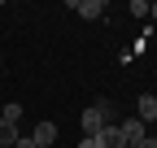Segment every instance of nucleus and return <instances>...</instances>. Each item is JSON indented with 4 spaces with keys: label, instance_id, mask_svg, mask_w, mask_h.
Wrapping results in <instances>:
<instances>
[{
    "label": "nucleus",
    "instance_id": "39448f33",
    "mask_svg": "<svg viewBox=\"0 0 157 148\" xmlns=\"http://www.w3.org/2000/svg\"><path fill=\"white\" fill-rule=\"evenodd\" d=\"M135 118H140L144 126H148V122H157V96H153V91H144V96L135 100Z\"/></svg>",
    "mask_w": 157,
    "mask_h": 148
},
{
    "label": "nucleus",
    "instance_id": "20e7f679",
    "mask_svg": "<svg viewBox=\"0 0 157 148\" xmlns=\"http://www.w3.org/2000/svg\"><path fill=\"white\" fill-rule=\"evenodd\" d=\"M31 144H35V148H52V144H57V122H35Z\"/></svg>",
    "mask_w": 157,
    "mask_h": 148
},
{
    "label": "nucleus",
    "instance_id": "6e6552de",
    "mask_svg": "<svg viewBox=\"0 0 157 148\" xmlns=\"http://www.w3.org/2000/svg\"><path fill=\"white\" fill-rule=\"evenodd\" d=\"M0 118H5V122H17V126H22V105H17V100H9L5 109H0Z\"/></svg>",
    "mask_w": 157,
    "mask_h": 148
},
{
    "label": "nucleus",
    "instance_id": "f257e3e1",
    "mask_svg": "<svg viewBox=\"0 0 157 148\" xmlns=\"http://www.w3.org/2000/svg\"><path fill=\"white\" fill-rule=\"evenodd\" d=\"M78 126H83V139H96V135H101V131H105L109 122H105V113H101V109L92 105V109H83V118H78Z\"/></svg>",
    "mask_w": 157,
    "mask_h": 148
},
{
    "label": "nucleus",
    "instance_id": "7ed1b4c3",
    "mask_svg": "<svg viewBox=\"0 0 157 148\" xmlns=\"http://www.w3.org/2000/svg\"><path fill=\"white\" fill-rule=\"evenodd\" d=\"M118 131H122V144H127V148H135V144H140V139L148 135L140 118H127V122H118Z\"/></svg>",
    "mask_w": 157,
    "mask_h": 148
},
{
    "label": "nucleus",
    "instance_id": "0eeeda50",
    "mask_svg": "<svg viewBox=\"0 0 157 148\" xmlns=\"http://www.w3.org/2000/svg\"><path fill=\"white\" fill-rule=\"evenodd\" d=\"M17 139H22V131H17V122H5V118H0V148H13Z\"/></svg>",
    "mask_w": 157,
    "mask_h": 148
},
{
    "label": "nucleus",
    "instance_id": "f8f14e48",
    "mask_svg": "<svg viewBox=\"0 0 157 148\" xmlns=\"http://www.w3.org/2000/svg\"><path fill=\"white\" fill-rule=\"evenodd\" d=\"M78 148H96V139H83V144H78Z\"/></svg>",
    "mask_w": 157,
    "mask_h": 148
},
{
    "label": "nucleus",
    "instance_id": "f03ea898",
    "mask_svg": "<svg viewBox=\"0 0 157 148\" xmlns=\"http://www.w3.org/2000/svg\"><path fill=\"white\" fill-rule=\"evenodd\" d=\"M70 9L78 17H87V22H101L105 17V0H70Z\"/></svg>",
    "mask_w": 157,
    "mask_h": 148
},
{
    "label": "nucleus",
    "instance_id": "1a4fd4ad",
    "mask_svg": "<svg viewBox=\"0 0 157 148\" xmlns=\"http://www.w3.org/2000/svg\"><path fill=\"white\" fill-rule=\"evenodd\" d=\"M131 13L135 17H148V0H131Z\"/></svg>",
    "mask_w": 157,
    "mask_h": 148
},
{
    "label": "nucleus",
    "instance_id": "9d476101",
    "mask_svg": "<svg viewBox=\"0 0 157 148\" xmlns=\"http://www.w3.org/2000/svg\"><path fill=\"white\" fill-rule=\"evenodd\" d=\"M135 148H157V135H144L140 144H135Z\"/></svg>",
    "mask_w": 157,
    "mask_h": 148
},
{
    "label": "nucleus",
    "instance_id": "9b49d317",
    "mask_svg": "<svg viewBox=\"0 0 157 148\" xmlns=\"http://www.w3.org/2000/svg\"><path fill=\"white\" fill-rule=\"evenodd\" d=\"M148 17H157V0H153V5H148Z\"/></svg>",
    "mask_w": 157,
    "mask_h": 148
},
{
    "label": "nucleus",
    "instance_id": "423d86ee",
    "mask_svg": "<svg viewBox=\"0 0 157 148\" xmlns=\"http://www.w3.org/2000/svg\"><path fill=\"white\" fill-rule=\"evenodd\" d=\"M96 148H127V144H122V131H118V126L109 122V126H105V131H101V135H96Z\"/></svg>",
    "mask_w": 157,
    "mask_h": 148
}]
</instances>
